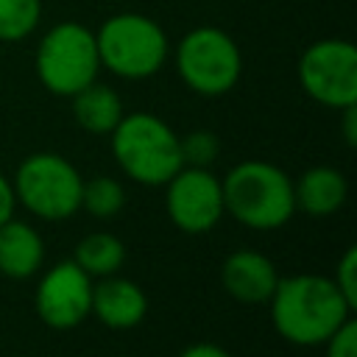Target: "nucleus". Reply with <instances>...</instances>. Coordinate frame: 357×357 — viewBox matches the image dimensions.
<instances>
[{"instance_id":"obj_1","label":"nucleus","mask_w":357,"mask_h":357,"mask_svg":"<svg viewBox=\"0 0 357 357\" xmlns=\"http://www.w3.org/2000/svg\"><path fill=\"white\" fill-rule=\"evenodd\" d=\"M268 304L273 329L296 346H321L354 312L337 284L321 273L279 276Z\"/></svg>"},{"instance_id":"obj_2","label":"nucleus","mask_w":357,"mask_h":357,"mask_svg":"<svg viewBox=\"0 0 357 357\" xmlns=\"http://www.w3.org/2000/svg\"><path fill=\"white\" fill-rule=\"evenodd\" d=\"M220 190L223 209L245 229L273 231L282 229L296 212L293 178L282 167L262 159L234 165L220 178Z\"/></svg>"},{"instance_id":"obj_3","label":"nucleus","mask_w":357,"mask_h":357,"mask_svg":"<svg viewBox=\"0 0 357 357\" xmlns=\"http://www.w3.org/2000/svg\"><path fill=\"white\" fill-rule=\"evenodd\" d=\"M95 45L100 67L126 81L156 75L170 56L165 28L139 11H120L103 20L95 31Z\"/></svg>"},{"instance_id":"obj_4","label":"nucleus","mask_w":357,"mask_h":357,"mask_svg":"<svg viewBox=\"0 0 357 357\" xmlns=\"http://www.w3.org/2000/svg\"><path fill=\"white\" fill-rule=\"evenodd\" d=\"M109 137L120 170L137 184L165 187L167 178L184 167L178 134L151 112L123 114Z\"/></svg>"},{"instance_id":"obj_5","label":"nucleus","mask_w":357,"mask_h":357,"mask_svg":"<svg viewBox=\"0 0 357 357\" xmlns=\"http://www.w3.org/2000/svg\"><path fill=\"white\" fill-rule=\"evenodd\" d=\"M33 70L39 84L59 98H73L86 84L98 81L100 59L95 45V31L84 22L64 20L50 25L33 53Z\"/></svg>"},{"instance_id":"obj_6","label":"nucleus","mask_w":357,"mask_h":357,"mask_svg":"<svg viewBox=\"0 0 357 357\" xmlns=\"http://www.w3.org/2000/svg\"><path fill=\"white\" fill-rule=\"evenodd\" d=\"M176 73L195 95L218 98L237 86L243 75V53L231 33L218 25L187 31L173 53Z\"/></svg>"},{"instance_id":"obj_7","label":"nucleus","mask_w":357,"mask_h":357,"mask_svg":"<svg viewBox=\"0 0 357 357\" xmlns=\"http://www.w3.org/2000/svg\"><path fill=\"white\" fill-rule=\"evenodd\" d=\"M14 198L42 220H64L81 209L84 178L61 153L39 151L20 162L14 178Z\"/></svg>"},{"instance_id":"obj_8","label":"nucleus","mask_w":357,"mask_h":357,"mask_svg":"<svg viewBox=\"0 0 357 357\" xmlns=\"http://www.w3.org/2000/svg\"><path fill=\"white\" fill-rule=\"evenodd\" d=\"M298 84L315 103L346 109L357 103V47L349 39H318L298 59Z\"/></svg>"},{"instance_id":"obj_9","label":"nucleus","mask_w":357,"mask_h":357,"mask_svg":"<svg viewBox=\"0 0 357 357\" xmlns=\"http://www.w3.org/2000/svg\"><path fill=\"white\" fill-rule=\"evenodd\" d=\"M165 209L170 223L187 234L212 231L226 215L220 178L209 167H178L165 184Z\"/></svg>"},{"instance_id":"obj_10","label":"nucleus","mask_w":357,"mask_h":357,"mask_svg":"<svg viewBox=\"0 0 357 357\" xmlns=\"http://www.w3.org/2000/svg\"><path fill=\"white\" fill-rule=\"evenodd\" d=\"M92 276L73 259L56 262L36 284L33 307L42 324L50 329H73L89 318L92 310Z\"/></svg>"},{"instance_id":"obj_11","label":"nucleus","mask_w":357,"mask_h":357,"mask_svg":"<svg viewBox=\"0 0 357 357\" xmlns=\"http://www.w3.org/2000/svg\"><path fill=\"white\" fill-rule=\"evenodd\" d=\"M279 273L271 257L240 248L231 251L220 265V284L223 290L243 304H268L271 293L276 290Z\"/></svg>"},{"instance_id":"obj_12","label":"nucleus","mask_w":357,"mask_h":357,"mask_svg":"<svg viewBox=\"0 0 357 357\" xmlns=\"http://www.w3.org/2000/svg\"><path fill=\"white\" fill-rule=\"evenodd\" d=\"M145 312H148V296L137 282L112 273V276H103L98 284H92L89 315H95L103 326L131 329L142 324Z\"/></svg>"},{"instance_id":"obj_13","label":"nucleus","mask_w":357,"mask_h":357,"mask_svg":"<svg viewBox=\"0 0 357 357\" xmlns=\"http://www.w3.org/2000/svg\"><path fill=\"white\" fill-rule=\"evenodd\" d=\"M349 195L346 176L329 165H315L307 167L296 181H293V198L296 209L312 215V218H326L335 215Z\"/></svg>"},{"instance_id":"obj_14","label":"nucleus","mask_w":357,"mask_h":357,"mask_svg":"<svg viewBox=\"0 0 357 357\" xmlns=\"http://www.w3.org/2000/svg\"><path fill=\"white\" fill-rule=\"evenodd\" d=\"M45 262L42 234L17 218L0 226V273L8 279H31Z\"/></svg>"},{"instance_id":"obj_15","label":"nucleus","mask_w":357,"mask_h":357,"mask_svg":"<svg viewBox=\"0 0 357 357\" xmlns=\"http://www.w3.org/2000/svg\"><path fill=\"white\" fill-rule=\"evenodd\" d=\"M120 95L106 84H86L73 95V117L86 134H112L123 117Z\"/></svg>"},{"instance_id":"obj_16","label":"nucleus","mask_w":357,"mask_h":357,"mask_svg":"<svg viewBox=\"0 0 357 357\" xmlns=\"http://www.w3.org/2000/svg\"><path fill=\"white\" fill-rule=\"evenodd\" d=\"M73 262L84 273H89L92 279H103V276H112V273H117L123 268L126 245L112 231H92V234L78 240Z\"/></svg>"},{"instance_id":"obj_17","label":"nucleus","mask_w":357,"mask_h":357,"mask_svg":"<svg viewBox=\"0 0 357 357\" xmlns=\"http://www.w3.org/2000/svg\"><path fill=\"white\" fill-rule=\"evenodd\" d=\"M42 22V0H0V42H22Z\"/></svg>"},{"instance_id":"obj_18","label":"nucleus","mask_w":357,"mask_h":357,"mask_svg":"<svg viewBox=\"0 0 357 357\" xmlns=\"http://www.w3.org/2000/svg\"><path fill=\"white\" fill-rule=\"evenodd\" d=\"M126 206V190L112 176H95L81 187V209L92 218H114Z\"/></svg>"},{"instance_id":"obj_19","label":"nucleus","mask_w":357,"mask_h":357,"mask_svg":"<svg viewBox=\"0 0 357 357\" xmlns=\"http://www.w3.org/2000/svg\"><path fill=\"white\" fill-rule=\"evenodd\" d=\"M178 148H181V162L184 165L209 167L220 153V139L212 131L198 128V131H190L187 137H178Z\"/></svg>"},{"instance_id":"obj_20","label":"nucleus","mask_w":357,"mask_h":357,"mask_svg":"<svg viewBox=\"0 0 357 357\" xmlns=\"http://www.w3.org/2000/svg\"><path fill=\"white\" fill-rule=\"evenodd\" d=\"M332 282H335L337 290L346 296V301H349L351 307H357V248H354V245H349V248L343 251V257H340V262H337V268H335Z\"/></svg>"},{"instance_id":"obj_21","label":"nucleus","mask_w":357,"mask_h":357,"mask_svg":"<svg viewBox=\"0 0 357 357\" xmlns=\"http://www.w3.org/2000/svg\"><path fill=\"white\" fill-rule=\"evenodd\" d=\"M326 357H357V321L349 315L326 340Z\"/></svg>"},{"instance_id":"obj_22","label":"nucleus","mask_w":357,"mask_h":357,"mask_svg":"<svg viewBox=\"0 0 357 357\" xmlns=\"http://www.w3.org/2000/svg\"><path fill=\"white\" fill-rule=\"evenodd\" d=\"M14 206H17V198H14V187H11V178H6L0 173V226L14 218Z\"/></svg>"},{"instance_id":"obj_23","label":"nucleus","mask_w":357,"mask_h":357,"mask_svg":"<svg viewBox=\"0 0 357 357\" xmlns=\"http://www.w3.org/2000/svg\"><path fill=\"white\" fill-rule=\"evenodd\" d=\"M178 357H231V354L218 343H192Z\"/></svg>"},{"instance_id":"obj_24","label":"nucleus","mask_w":357,"mask_h":357,"mask_svg":"<svg viewBox=\"0 0 357 357\" xmlns=\"http://www.w3.org/2000/svg\"><path fill=\"white\" fill-rule=\"evenodd\" d=\"M340 114H343V139L349 148H354L357 145V103L340 109Z\"/></svg>"}]
</instances>
